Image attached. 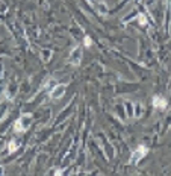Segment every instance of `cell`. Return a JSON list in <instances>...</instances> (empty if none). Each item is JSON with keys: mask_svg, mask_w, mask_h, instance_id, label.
<instances>
[{"mask_svg": "<svg viewBox=\"0 0 171 176\" xmlns=\"http://www.w3.org/2000/svg\"><path fill=\"white\" fill-rule=\"evenodd\" d=\"M138 21H139V24H141V26H145V24H147V18H145V15H144V14H138Z\"/></svg>", "mask_w": 171, "mask_h": 176, "instance_id": "cell-7", "label": "cell"}, {"mask_svg": "<svg viewBox=\"0 0 171 176\" xmlns=\"http://www.w3.org/2000/svg\"><path fill=\"white\" fill-rule=\"evenodd\" d=\"M147 152H148V149H147V146H144V144H141V146L138 147L133 153H132V156H130V160H129V164H132V165H135V164H138V162L143 160L144 156L147 155Z\"/></svg>", "mask_w": 171, "mask_h": 176, "instance_id": "cell-2", "label": "cell"}, {"mask_svg": "<svg viewBox=\"0 0 171 176\" xmlns=\"http://www.w3.org/2000/svg\"><path fill=\"white\" fill-rule=\"evenodd\" d=\"M65 90H67V85H55L53 90L50 91V96L53 99H61L65 94Z\"/></svg>", "mask_w": 171, "mask_h": 176, "instance_id": "cell-4", "label": "cell"}, {"mask_svg": "<svg viewBox=\"0 0 171 176\" xmlns=\"http://www.w3.org/2000/svg\"><path fill=\"white\" fill-rule=\"evenodd\" d=\"M88 3H89L91 6H96V2H94V0H88Z\"/></svg>", "mask_w": 171, "mask_h": 176, "instance_id": "cell-9", "label": "cell"}, {"mask_svg": "<svg viewBox=\"0 0 171 176\" xmlns=\"http://www.w3.org/2000/svg\"><path fill=\"white\" fill-rule=\"evenodd\" d=\"M30 123H32V114H24V116H21L14 125L15 132H20V134L26 132L28 128L30 126Z\"/></svg>", "mask_w": 171, "mask_h": 176, "instance_id": "cell-1", "label": "cell"}, {"mask_svg": "<svg viewBox=\"0 0 171 176\" xmlns=\"http://www.w3.org/2000/svg\"><path fill=\"white\" fill-rule=\"evenodd\" d=\"M17 149H18V143H17L15 140H11V141L8 143V152H9V153H14Z\"/></svg>", "mask_w": 171, "mask_h": 176, "instance_id": "cell-6", "label": "cell"}, {"mask_svg": "<svg viewBox=\"0 0 171 176\" xmlns=\"http://www.w3.org/2000/svg\"><path fill=\"white\" fill-rule=\"evenodd\" d=\"M83 44H85V47H91V44H92V40H91L89 37H85V38H83Z\"/></svg>", "mask_w": 171, "mask_h": 176, "instance_id": "cell-8", "label": "cell"}, {"mask_svg": "<svg viewBox=\"0 0 171 176\" xmlns=\"http://www.w3.org/2000/svg\"><path fill=\"white\" fill-rule=\"evenodd\" d=\"M68 59H70V64H71V65H76V67H77V65L80 64V61H82V47L77 46L76 49H73Z\"/></svg>", "mask_w": 171, "mask_h": 176, "instance_id": "cell-3", "label": "cell"}, {"mask_svg": "<svg viewBox=\"0 0 171 176\" xmlns=\"http://www.w3.org/2000/svg\"><path fill=\"white\" fill-rule=\"evenodd\" d=\"M153 106H155V108H159V109H165V108H167V100L162 99L160 96H155V97H153Z\"/></svg>", "mask_w": 171, "mask_h": 176, "instance_id": "cell-5", "label": "cell"}]
</instances>
